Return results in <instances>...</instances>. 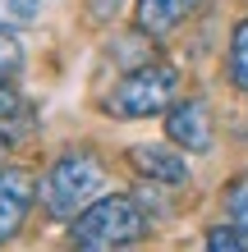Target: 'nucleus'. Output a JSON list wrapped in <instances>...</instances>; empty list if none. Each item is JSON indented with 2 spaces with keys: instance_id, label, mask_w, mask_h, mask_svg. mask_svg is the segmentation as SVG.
I'll return each mask as SVG.
<instances>
[{
  "instance_id": "nucleus-14",
  "label": "nucleus",
  "mask_w": 248,
  "mask_h": 252,
  "mask_svg": "<svg viewBox=\"0 0 248 252\" xmlns=\"http://www.w3.org/2000/svg\"><path fill=\"white\" fill-rule=\"evenodd\" d=\"M19 110H23V101L9 92V83H0V124H5V120H14Z\"/></svg>"
},
{
  "instance_id": "nucleus-15",
  "label": "nucleus",
  "mask_w": 248,
  "mask_h": 252,
  "mask_svg": "<svg viewBox=\"0 0 248 252\" xmlns=\"http://www.w3.org/2000/svg\"><path fill=\"white\" fill-rule=\"evenodd\" d=\"M0 156H5V138H0Z\"/></svg>"
},
{
  "instance_id": "nucleus-5",
  "label": "nucleus",
  "mask_w": 248,
  "mask_h": 252,
  "mask_svg": "<svg viewBox=\"0 0 248 252\" xmlns=\"http://www.w3.org/2000/svg\"><path fill=\"white\" fill-rule=\"evenodd\" d=\"M166 138L184 152H212V115L207 101H175L166 110Z\"/></svg>"
},
{
  "instance_id": "nucleus-9",
  "label": "nucleus",
  "mask_w": 248,
  "mask_h": 252,
  "mask_svg": "<svg viewBox=\"0 0 248 252\" xmlns=\"http://www.w3.org/2000/svg\"><path fill=\"white\" fill-rule=\"evenodd\" d=\"M41 9H46V0H0V23L5 28H28L41 19Z\"/></svg>"
},
{
  "instance_id": "nucleus-1",
  "label": "nucleus",
  "mask_w": 248,
  "mask_h": 252,
  "mask_svg": "<svg viewBox=\"0 0 248 252\" xmlns=\"http://www.w3.org/2000/svg\"><path fill=\"white\" fill-rule=\"evenodd\" d=\"M147 229H152V220H147V211H142L134 197H124V192H101L92 206H83L74 216L69 239L78 248H87V252H110V248L138 243Z\"/></svg>"
},
{
  "instance_id": "nucleus-6",
  "label": "nucleus",
  "mask_w": 248,
  "mask_h": 252,
  "mask_svg": "<svg viewBox=\"0 0 248 252\" xmlns=\"http://www.w3.org/2000/svg\"><path fill=\"white\" fill-rule=\"evenodd\" d=\"M129 165H134L142 179H156V184H184L188 179V165L179 152H170L161 142H138L129 147Z\"/></svg>"
},
{
  "instance_id": "nucleus-11",
  "label": "nucleus",
  "mask_w": 248,
  "mask_h": 252,
  "mask_svg": "<svg viewBox=\"0 0 248 252\" xmlns=\"http://www.w3.org/2000/svg\"><path fill=\"white\" fill-rule=\"evenodd\" d=\"M225 211H230V220L248 234V174H239V179L225 188Z\"/></svg>"
},
{
  "instance_id": "nucleus-3",
  "label": "nucleus",
  "mask_w": 248,
  "mask_h": 252,
  "mask_svg": "<svg viewBox=\"0 0 248 252\" xmlns=\"http://www.w3.org/2000/svg\"><path fill=\"white\" fill-rule=\"evenodd\" d=\"M175 87H179V73L170 64H138L110 87L106 115L110 120H147V115H161V110L175 106Z\"/></svg>"
},
{
  "instance_id": "nucleus-2",
  "label": "nucleus",
  "mask_w": 248,
  "mask_h": 252,
  "mask_svg": "<svg viewBox=\"0 0 248 252\" xmlns=\"http://www.w3.org/2000/svg\"><path fill=\"white\" fill-rule=\"evenodd\" d=\"M106 188V165L87 152H65L55 165L46 170L41 179V206L55 216V220H74L83 206H92Z\"/></svg>"
},
{
  "instance_id": "nucleus-10",
  "label": "nucleus",
  "mask_w": 248,
  "mask_h": 252,
  "mask_svg": "<svg viewBox=\"0 0 248 252\" xmlns=\"http://www.w3.org/2000/svg\"><path fill=\"white\" fill-rule=\"evenodd\" d=\"M23 69V41L14 37V28L0 23V83H9Z\"/></svg>"
},
{
  "instance_id": "nucleus-4",
  "label": "nucleus",
  "mask_w": 248,
  "mask_h": 252,
  "mask_svg": "<svg viewBox=\"0 0 248 252\" xmlns=\"http://www.w3.org/2000/svg\"><path fill=\"white\" fill-rule=\"evenodd\" d=\"M37 197V179L23 165H0V243L14 239L28 220V206Z\"/></svg>"
},
{
  "instance_id": "nucleus-13",
  "label": "nucleus",
  "mask_w": 248,
  "mask_h": 252,
  "mask_svg": "<svg viewBox=\"0 0 248 252\" xmlns=\"http://www.w3.org/2000/svg\"><path fill=\"white\" fill-rule=\"evenodd\" d=\"M124 9V0H87V14H92L97 23H106V19H115V14Z\"/></svg>"
},
{
  "instance_id": "nucleus-12",
  "label": "nucleus",
  "mask_w": 248,
  "mask_h": 252,
  "mask_svg": "<svg viewBox=\"0 0 248 252\" xmlns=\"http://www.w3.org/2000/svg\"><path fill=\"white\" fill-rule=\"evenodd\" d=\"M207 248H212V252H239V248H248V234L230 220V225H216V229L207 234Z\"/></svg>"
},
{
  "instance_id": "nucleus-7",
  "label": "nucleus",
  "mask_w": 248,
  "mask_h": 252,
  "mask_svg": "<svg viewBox=\"0 0 248 252\" xmlns=\"http://www.w3.org/2000/svg\"><path fill=\"white\" fill-rule=\"evenodd\" d=\"M193 5H198V0H138V9H134L138 32L142 37H170L175 28L188 19Z\"/></svg>"
},
{
  "instance_id": "nucleus-8",
  "label": "nucleus",
  "mask_w": 248,
  "mask_h": 252,
  "mask_svg": "<svg viewBox=\"0 0 248 252\" xmlns=\"http://www.w3.org/2000/svg\"><path fill=\"white\" fill-rule=\"evenodd\" d=\"M230 83L248 92V19L235 28V37H230Z\"/></svg>"
}]
</instances>
